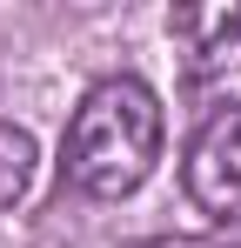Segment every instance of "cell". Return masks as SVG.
<instances>
[{
  "mask_svg": "<svg viewBox=\"0 0 241 248\" xmlns=\"http://www.w3.org/2000/svg\"><path fill=\"white\" fill-rule=\"evenodd\" d=\"M161 134H167L161 94L134 74H107L80 94L74 121L60 134V181L94 202H120L154 174Z\"/></svg>",
  "mask_w": 241,
  "mask_h": 248,
  "instance_id": "cell-1",
  "label": "cell"
},
{
  "mask_svg": "<svg viewBox=\"0 0 241 248\" xmlns=\"http://www.w3.org/2000/svg\"><path fill=\"white\" fill-rule=\"evenodd\" d=\"M167 34L181 47L188 94L208 101L214 114L241 108V0H208V7H174Z\"/></svg>",
  "mask_w": 241,
  "mask_h": 248,
  "instance_id": "cell-2",
  "label": "cell"
},
{
  "mask_svg": "<svg viewBox=\"0 0 241 248\" xmlns=\"http://www.w3.org/2000/svg\"><path fill=\"white\" fill-rule=\"evenodd\" d=\"M181 188L214 221L241 215V108H221V114H208L195 127L188 161H181Z\"/></svg>",
  "mask_w": 241,
  "mask_h": 248,
  "instance_id": "cell-3",
  "label": "cell"
},
{
  "mask_svg": "<svg viewBox=\"0 0 241 248\" xmlns=\"http://www.w3.org/2000/svg\"><path fill=\"white\" fill-rule=\"evenodd\" d=\"M34 134L14 121H0V208H14L27 188H34Z\"/></svg>",
  "mask_w": 241,
  "mask_h": 248,
  "instance_id": "cell-4",
  "label": "cell"
}]
</instances>
